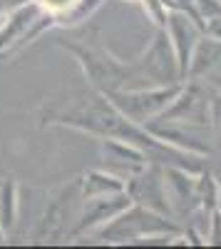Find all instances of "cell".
<instances>
[{"label": "cell", "mask_w": 221, "mask_h": 249, "mask_svg": "<svg viewBox=\"0 0 221 249\" xmlns=\"http://www.w3.org/2000/svg\"><path fill=\"white\" fill-rule=\"evenodd\" d=\"M114 192H125V182L117 179L107 172H90L85 177V199L90 197H102V195H114Z\"/></svg>", "instance_id": "10"}, {"label": "cell", "mask_w": 221, "mask_h": 249, "mask_svg": "<svg viewBox=\"0 0 221 249\" xmlns=\"http://www.w3.org/2000/svg\"><path fill=\"white\" fill-rule=\"evenodd\" d=\"M99 237H110L114 242H122V239H144V237H167V234H176L179 227L172 224L167 219V214L162 212H154L147 210L142 204H129L127 210L114 217L112 222H107L105 227L95 230Z\"/></svg>", "instance_id": "2"}, {"label": "cell", "mask_w": 221, "mask_h": 249, "mask_svg": "<svg viewBox=\"0 0 221 249\" xmlns=\"http://www.w3.org/2000/svg\"><path fill=\"white\" fill-rule=\"evenodd\" d=\"M219 70H221V40L202 33V37H199V43L191 53L187 77L194 80V77H204V75H211Z\"/></svg>", "instance_id": "9"}, {"label": "cell", "mask_w": 221, "mask_h": 249, "mask_svg": "<svg viewBox=\"0 0 221 249\" xmlns=\"http://www.w3.org/2000/svg\"><path fill=\"white\" fill-rule=\"evenodd\" d=\"M5 234H8V232H5V227H3V224H0V244H3V239H5Z\"/></svg>", "instance_id": "16"}, {"label": "cell", "mask_w": 221, "mask_h": 249, "mask_svg": "<svg viewBox=\"0 0 221 249\" xmlns=\"http://www.w3.org/2000/svg\"><path fill=\"white\" fill-rule=\"evenodd\" d=\"M157 120H162V122H176L179 120V122L204 124V122H209V102L199 88L184 85L182 92L174 97V102Z\"/></svg>", "instance_id": "7"}, {"label": "cell", "mask_w": 221, "mask_h": 249, "mask_svg": "<svg viewBox=\"0 0 221 249\" xmlns=\"http://www.w3.org/2000/svg\"><path fill=\"white\" fill-rule=\"evenodd\" d=\"M40 15H43V10H40L35 0L13 8L10 13H0V53H5L17 40L23 43V37L40 20Z\"/></svg>", "instance_id": "8"}, {"label": "cell", "mask_w": 221, "mask_h": 249, "mask_svg": "<svg viewBox=\"0 0 221 249\" xmlns=\"http://www.w3.org/2000/svg\"><path fill=\"white\" fill-rule=\"evenodd\" d=\"M35 3L40 5V10L52 15L55 20H65L72 15V10L79 5V0H35Z\"/></svg>", "instance_id": "12"}, {"label": "cell", "mask_w": 221, "mask_h": 249, "mask_svg": "<svg viewBox=\"0 0 221 249\" xmlns=\"http://www.w3.org/2000/svg\"><path fill=\"white\" fill-rule=\"evenodd\" d=\"M211 244H221V212H211V224H209V234Z\"/></svg>", "instance_id": "14"}, {"label": "cell", "mask_w": 221, "mask_h": 249, "mask_svg": "<svg viewBox=\"0 0 221 249\" xmlns=\"http://www.w3.org/2000/svg\"><path fill=\"white\" fill-rule=\"evenodd\" d=\"M125 190H127V195L132 197L134 204H142V207H147V210L162 212V214H172L167 187H164V179L159 177V172L149 170V172H142V175L132 177L125 184Z\"/></svg>", "instance_id": "5"}, {"label": "cell", "mask_w": 221, "mask_h": 249, "mask_svg": "<svg viewBox=\"0 0 221 249\" xmlns=\"http://www.w3.org/2000/svg\"><path fill=\"white\" fill-rule=\"evenodd\" d=\"M162 28H164L169 43H172V50L176 55L179 75H182V80H187L191 53L199 43V37H202V25H199L196 18L189 15L187 10H169Z\"/></svg>", "instance_id": "4"}, {"label": "cell", "mask_w": 221, "mask_h": 249, "mask_svg": "<svg viewBox=\"0 0 221 249\" xmlns=\"http://www.w3.org/2000/svg\"><path fill=\"white\" fill-rule=\"evenodd\" d=\"M182 88L184 82H172V85H154V88H139V90H114V92H105V97L129 122L139 124V122H154L174 102Z\"/></svg>", "instance_id": "1"}, {"label": "cell", "mask_w": 221, "mask_h": 249, "mask_svg": "<svg viewBox=\"0 0 221 249\" xmlns=\"http://www.w3.org/2000/svg\"><path fill=\"white\" fill-rule=\"evenodd\" d=\"M137 72L142 77V82L147 88L154 85H172V82H184L179 75V65H176V55L172 50V43L164 33V28H159L154 43L149 45V50L142 55V60L137 62Z\"/></svg>", "instance_id": "3"}, {"label": "cell", "mask_w": 221, "mask_h": 249, "mask_svg": "<svg viewBox=\"0 0 221 249\" xmlns=\"http://www.w3.org/2000/svg\"><path fill=\"white\" fill-rule=\"evenodd\" d=\"M202 33H204V35H209V37H216V40H221V15H216V18H209L206 23H204V28H202Z\"/></svg>", "instance_id": "15"}, {"label": "cell", "mask_w": 221, "mask_h": 249, "mask_svg": "<svg viewBox=\"0 0 221 249\" xmlns=\"http://www.w3.org/2000/svg\"><path fill=\"white\" fill-rule=\"evenodd\" d=\"M191 5H194V13L199 18V23H202V28L209 18L221 15V0H191Z\"/></svg>", "instance_id": "13"}, {"label": "cell", "mask_w": 221, "mask_h": 249, "mask_svg": "<svg viewBox=\"0 0 221 249\" xmlns=\"http://www.w3.org/2000/svg\"><path fill=\"white\" fill-rule=\"evenodd\" d=\"M17 217V187L10 179H0V224L10 232Z\"/></svg>", "instance_id": "11"}, {"label": "cell", "mask_w": 221, "mask_h": 249, "mask_svg": "<svg viewBox=\"0 0 221 249\" xmlns=\"http://www.w3.org/2000/svg\"><path fill=\"white\" fill-rule=\"evenodd\" d=\"M132 204V197L125 192H114V195H102V197H90L85 214L79 217V232H95L99 227H105L114 217H119L127 207Z\"/></svg>", "instance_id": "6"}]
</instances>
